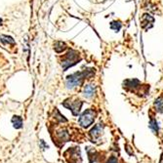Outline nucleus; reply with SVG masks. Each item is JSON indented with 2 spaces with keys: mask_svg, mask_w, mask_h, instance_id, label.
Masks as SVG:
<instances>
[{
  "mask_svg": "<svg viewBox=\"0 0 163 163\" xmlns=\"http://www.w3.org/2000/svg\"><path fill=\"white\" fill-rule=\"evenodd\" d=\"M95 74V69H86L85 70L78 71L67 76L66 78V87L69 89H73L74 87L80 86L85 79H89L94 76Z\"/></svg>",
  "mask_w": 163,
  "mask_h": 163,
  "instance_id": "obj_1",
  "label": "nucleus"
},
{
  "mask_svg": "<svg viewBox=\"0 0 163 163\" xmlns=\"http://www.w3.org/2000/svg\"><path fill=\"white\" fill-rule=\"evenodd\" d=\"M80 60H81V58H80V55H79V53L77 51H75V50L69 51L63 58V61H62L63 69L65 70H67L69 67L76 65Z\"/></svg>",
  "mask_w": 163,
  "mask_h": 163,
  "instance_id": "obj_2",
  "label": "nucleus"
},
{
  "mask_svg": "<svg viewBox=\"0 0 163 163\" xmlns=\"http://www.w3.org/2000/svg\"><path fill=\"white\" fill-rule=\"evenodd\" d=\"M96 116H97V112L90 108V110L85 111L80 115V117L78 119V123L81 127L88 128L94 123L95 119H96Z\"/></svg>",
  "mask_w": 163,
  "mask_h": 163,
  "instance_id": "obj_3",
  "label": "nucleus"
},
{
  "mask_svg": "<svg viewBox=\"0 0 163 163\" xmlns=\"http://www.w3.org/2000/svg\"><path fill=\"white\" fill-rule=\"evenodd\" d=\"M66 154H70L66 156V158L69 160L70 163H81V154H80V149L79 147H70V149L65 152Z\"/></svg>",
  "mask_w": 163,
  "mask_h": 163,
  "instance_id": "obj_4",
  "label": "nucleus"
},
{
  "mask_svg": "<svg viewBox=\"0 0 163 163\" xmlns=\"http://www.w3.org/2000/svg\"><path fill=\"white\" fill-rule=\"evenodd\" d=\"M153 23H154V18L149 15V14H144L142 16V20H141V25L142 28L147 30L148 29H152L153 26Z\"/></svg>",
  "mask_w": 163,
  "mask_h": 163,
  "instance_id": "obj_5",
  "label": "nucleus"
},
{
  "mask_svg": "<svg viewBox=\"0 0 163 163\" xmlns=\"http://www.w3.org/2000/svg\"><path fill=\"white\" fill-rule=\"evenodd\" d=\"M70 105L67 104H64V106L67 108H70V110L72 111L73 115H77L80 111V108L81 106H82V102H81L80 100H75L74 102H69Z\"/></svg>",
  "mask_w": 163,
  "mask_h": 163,
  "instance_id": "obj_6",
  "label": "nucleus"
},
{
  "mask_svg": "<svg viewBox=\"0 0 163 163\" xmlns=\"http://www.w3.org/2000/svg\"><path fill=\"white\" fill-rule=\"evenodd\" d=\"M123 85H124V88H126L127 90H136L137 88L141 87L142 83L139 79L133 78V79L125 80L123 82Z\"/></svg>",
  "mask_w": 163,
  "mask_h": 163,
  "instance_id": "obj_7",
  "label": "nucleus"
},
{
  "mask_svg": "<svg viewBox=\"0 0 163 163\" xmlns=\"http://www.w3.org/2000/svg\"><path fill=\"white\" fill-rule=\"evenodd\" d=\"M82 94L86 99H92L96 95V86L94 84H86L83 88Z\"/></svg>",
  "mask_w": 163,
  "mask_h": 163,
  "instance_id": "obj_8",
  "label": "nucleus"
},
{
  "mask_svg": "<svg viewBox=\"0 0 163 163\" xmlns=\"http://www.w3.org/2000/svg\"><path fill=\"white\" fill-rule=\"evenodd\" d=\"M104 128H105V125L103 123H98L97 125H95L94 128L90 131V136L93 140H96L98 138H100L102 134L104 132Z\"/></svg>",
  "mask_w": 163,
  "mask_h": 163,
  "instance_id": "obj_9",
  "label": "nucleus"
},
{
  "mask_svg": "<svg viewBox=\"0 0 163 163\" xmlns=\"http://www.w3.org/2000/svg\"><path fill=\"white\" fill-rule=\"evenodd\" d=\"M56 135H57V142H60L61 144H63V145L70 139V134L66 129H61V130L57 132Z\"/></svg>",
  "mask_w": 163,
  "mask_h": 163,
  "instance_id": "obj_10",
  "label": "nucleus"
},
{
  "mask_svg": "<svg viewBox=\"0 0 163 163\" xmlns=\"http://www.w3.org/2000/svg\"><path fill=\"white\" fill-rule=\"evenodd\" d=\"M154 108L157 112L163 113V96L158 97L154 101Z\"/></svg>",
  "mask_w": 163,
  "mask_h": 163,
  "instance_id": "obj_11",
  "label": "nucleus"
},
{
  "mask_svg": "<svg viewBox=\"0 0 163 163\" xmlns=\"http://www.w3.org/2000/svg\"><path fill=\"white\" fill-rule=\"evenodd\" d=\"M12 123L16 129H20V128L23 127V119L21 116L15 115V116H13V118H12Z\"/></svg>",
  "mask_w": 163,
  "mask_h": 163,
  "instance_id": "obj_12",
  "label": "nucleus"
},
{
  "mask_svg": "<svg viewBox=\"0 0 163 163\" xmlns=\"http://www.w3.org/2000/svg\"><path fill=\"white\" fill-rule=\"evenodd\" d=\"M149 128L154 132V134H158L159 126H158V123H157V121H156V119L153 117H151V120H149Z\"/></svg>",
  "mask_w": 163,
  "mask_h": 163,
  "instance_id": "obj_13",
  "label": "nucleus"
},
{
  "mask_svg": "<svg viewBox=\"0 0 163 163\" xmlns=\"http://www.w3.org/2000/svg\"><path fill=\"white\" fill-rule=\"evenodd\" d=\"M54 49H55V51L57 53H61L63 52L66 49V45L65 42H62V41H58L55 43V47H54Z\"/></svg>",
  "mask_w": 163,
  "mask_h": 163,
  "instance_id": "obj_14",
  "label": "nucleus"
},
{
  "mask_svg": "<svg viewBox=\"0 0 163 163\" xmlns=\"http://www.w3.org/2000/svg\"><path fill=\"white\" fill-rule=\"evenodd\" d=\"M122 28V24L120 21H112L111 23V29L114 30L115 32H118Z\"/></svg>",
  "mask_w": 163,
  "mask_h": 163,
  "instance_id": "obj_15",
  "label": "nucleus"
},
{
  "mask_svg": "<svg viewBox=\"0 0 163 163\" xmlns=\"http://www.w3.org/2000/svg\"><path fill=\"white\" fill-rule=\"evenodd\" d=\"M106 163H118V161H117V158L115 157V156H111V157L108 158Z\"/></svg>",
  "mask_w": 163,
  "mask_h": 163,
  "instance_id": "obj_16",
  "label": "nucleus"
},
{
  "mask_svg": "<svg viewBox=\"0 0 163 163\" xmlns=\"http://www.w3.org/2000/svg\"><path fill=\"white\" fill-rule=\"evenodd\" d=\"M160 163H163V153L161 155V159H160Z\"/></svg>",
  "mask_w": 163,
  "mask_h": 163,
  "instance_id": "obj_17",
  "label": "nucleus"
},
{
  "mask_svg": "<svg viewBox=\"0 0 163 163\" xmlns=\"http://www.w3.org/2000/svg\"><path fill=\"white\" fill-rule=\"evenodd\" d=\"M1 23H2V20L0 19V25H1Z\"/></svg>",
  "mask_w": 163,
  "mask_h": 163,
  "instance_id": "obj_18",
  "label": "nucleus"
}]
</instances>
